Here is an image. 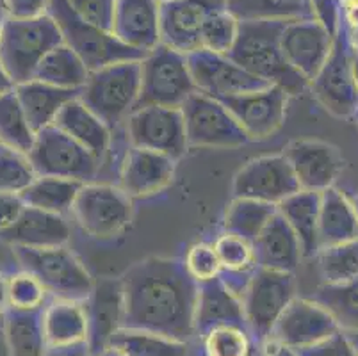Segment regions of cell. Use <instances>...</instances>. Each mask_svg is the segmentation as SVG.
Here are the masks:
<instances>
[{
  "instance_id": "cell-1",
  "label": "cell",
  "mask_w": 358,
  "mask_h": 356,
  "mask_svg": "<svg viewBox=\"0 0 358 356\" xmlns=\"http://www.w3.org/2000/svg\"><path fill=\"white\" fill-rule=\"evenodd\" d=\"M123 328L145 329L189 342L194 332L198 283L184 262L150 257L122 276Z\"/></svg>"
},
{
  "instance_id": "cell-2",
  "label": "cell",
  "mask_w": 358,
  "mask_h": 356,
  "mask_svg": "<svg viewBox=\"0 0 358 356\" xmlns=\"http://www.w3.org/2000/svg\"><path fill=\"white\" fill-rule=\"evenodd\" d=\"M285 24V20H239L237 39L227 57L253 77L269 86L282 87L289 97H296L310 90V83L287 63L282 52L280 36Z\"/></svg>"
},
{
  "instance_id": "cell-3",
  "label": "cell",
  "mask_w": 358,
  "mask_h": 356,
  "mask_svg": "<svg viewBox=\"0 0 358 356\" xmlns=\"http://www.w3.org/2000/svg\"><path fill=\"white\" fill-rule=\"evenodd\" d=\"M59 45L63 36L48 15L27 20L6 16L0 31V64L15 86L27 83L45 55Z\"/></svg>"
},
{
  "instance_id": "cell-4",
  "label": "cell",
  "mask_w": 358,
  "mask_h": 356,
  "mask_svg": "<svg viewBox=\"0 0 358 356\" xmlns=\"http://www.w3.org/2000/svg\"><path fill=\"white\" fill-rule=\"evenodd\" d=\"M139 90L141 61H123L90 71L79 98L113 130L134 111Z\"/></svg>"
},
{
  "instance_id": "cell-5",
  "label": "cell",
  "mask_w": 358,
  "mask_h": 356,
  "mask_svg": "<svg viewBox=\"0 0 358 356\" xmlns=\"http://www.w3.org/2000/svg\"><path fill=\"white\" fill-rule=\"evenodd\" d=\"M47 15L59 27L63 43L79 55L90 71L123 61H141L145 52L134 50L120 41L116 36L84 22L71 9L68 0H48Z\"/></svg>"
},
{
  "instance_id": "cell-6",
  "label": "cell",
  "mask_w": 358,
  "mask_h": 356,
  "mask_svg": "<svg viewBox=\"0 0 358 356\" xmlns=\"http://www.w3.org/2000/svg\"><path fill=\"white\" fill-rule=\"evenodd\" d=\"M13 251L22 269L40 280L55 299L86 301L95 285V280L68 248L13 246Z\"/></svg>"
},
{
  "instance_id": "cell-7",
  "label": "cell",
  "mask_w": 358,
  "mask_h": 356,
  "mask_svg": "<svg viewBox=\"0 0 358 356\" xmlns=\"http://www.w3.org/2000/svg\"><path fill=\"white\" fill-rule=\"evenodd\" d=\"M196 93L187 55L161 43L141 59V90L134 109L162 106L180 109Z\"/></svg>"
},
{
  "instance_id": "cell-8",
  "label": "cell",
  "mask_w": 358,
  "mask_h": 356,
  "mask_svg": "<svg viewBox=\"0 0 358 356\" xmlns=\"http://www.w3.org/2000/svg\"><path fill=\"white\" fill-rule=\"evenodd\" d=\"M27 159L36 176H55L79 184L95 180L102 162L55 125L36 132Z\"/></svg>"
},
{
  "instance_id": "cell-9",
  "label": "cell",
  "mask_w": 358,
  "mask_h": 356,
  "mask_svg": "<svg viewBox=\"0 0 358 356\" xmlns=\"http://www.w3.org/2000/svg\"><path fill=\"white\" fill-rule=\"evenodd\" d=\"M294 298L296 282L292 273L257 267L241 298L244 325L257 342L266 344L269 341L276 321Z\"/></svg>"
},
{
  "instance_id": "cell-10",
  "label": "cell",
  "mask_w": 358,
  "mask_h": 356,
  "mask_svg": "<svg viewBox=\"0 0 358 356\" xmlns=\"http://www.w3.org/2000/svg\"><path fill=\"white\" fill-rule=\"evenodd\" d=\"M73 218L90 237L115 239L132 221V201L122 187L107 184H83L71 207Z\"/></svg>"
},
{
  "instance_id": "cell-11",
  "label": "cell",
  "mask_w": 358,
  "mask_h": 356,
  "mask_svg": "<svg viewBox=\"0 0 358 356\" xmlns=\"http://www.w3.org/2000/svg\"><path fill=\"white\" fill-rule=\"evenodd\" d=\"M351 57H353V47H351L350 31L343 20L334 38L327 63L310 83V90L317 98V102L328 113L338 118H353L358 109V90L355 86Z\"/></svg>"
},
{
  "instance_id": "cell-12",
  "label": "cell",
  "mask_w": 358,
  "mask_h": 356,
  "mask_svg": "<svg viewBox=\"0 0 358 356\" xmlns=\"http://www.w3.org/2000/svg\"><path fill=\"white\" fill-rule=\"evenodd\" d=\"M180 111L189 146L237 148L250 141L232 113L209 94L196 91L185 100Z\"/></svg>"
},
{
  "instance_id": "cell-13",
  "label": "cell",
  "mask_w": 358,
  "mask_h": 356,
  "mask_svg": "<svg viewBox=\"0 0 358 356\" xmlns=\"http://www.w3.org/2000/svg\"><path fill=\"white\" fill-rule=\"evenodd\" d=\"M130 146L180 159L187 152L184 116L180 109L162 106L138 107L125 120Z\"/></svg>"
},
{
  "instance_id": "cell-14",
  "label": "cell",
  "mask_w": 358,
  "mask_h": 356,
  "mask_svg": "<svg viewBox=\"0 0 358 356\" xmlns=\"http://www.w3.org/2000/svg\"><path fill=\"white\" fill-rule=\"evenodd\" d=\"M337 332V321L323 305L312 298H294L276 321L268 342L298 353L321 344Z\"/></svg>"
},
{
  "instance_id": "cell-15",
  "label": "cell",
  "mask_w": 358,
  "mask_h": 356,
  "mask_svg": "<svg viewBox=\"0 0 358 356\" xmlns=\"http://www.w3.org/2000/svg\"><path fill=\"white\" fill-rule=\"evenodd\" d=\"M234 198H250L278 205L299 191V184L284 153L253 159L237 171L232 184Z\"/></svg>"
},
{
  "instance_id": "cell-16",
  "label": "cell",
  "mask_w": 358,
  "mask_h": 356,
  "mask_svg": "<svg viewBox=\"0 0 358 356\" xmlns=\"http://www.w3.org/2000/svg\"><path fill=\"white\" fill-rule=\"evenodd\" d=\"M187 64L196 91L209 94L216 100L252 93L269 86L268 83L253 77L244 68L234 63L227 55L214 54L203 48L187 54Z\"/></svg>"
},
{
  "instance_id": "cell-17",
  "label": "cell",
  "mask_w": 358,
  "mask_h": 356,
  "mask_svg": "<svg viewBox=\"0 0 358 356\" xmlns=\"http://www.w3.org/2000/svg\"><path fill=\"white\" fill-rule=\"evenodd\" d=\"M232 113L250 141H262L282 127L287 113L289 94L278 86L220 100Z\"/></svg>"
},
{
  "instance_id": "cell-18",
  "label": "cell",
  "mask_w": 358,
  "mask_h": 356,
  "mask_svg": "<svg viewBox=\"0 0 358 356\" xmlns=\"http://www.w3.org/2000/svg\"><path fill=\"white\" fill-rule=\"evenodd\" d=\"M227 9V0H173L161 4V43L182 54L200 50V34L210 15Z\"/></svg>"
},
{
  "instance_id": "cell-19",
  "label": "cell",
  "mask_w": 358,
  "mask_h": 356,
  "mask_svg": "<svg viewBox=\"0 0 358 356\" xmlns=\"http://www.w3.org/2000/svg\"><path fill=\"white\" fill-rule=\"evenodd\" d=\"M299 189L323 192L334 187L343 169V157L335 146L317 139H294L284 148Z\"/></svg>"
},
{
  "instance_id": "cell-20",
  "label": "cell",
  "mask_w": 358,
  "mask_h": 356,
  "mask_svg": "<svg viewBox=\"0 0 358 356\" xmlns=\"http://www.w3.org/2000/svg\"><path fill=\"white\" fill-rule=\"evenodd\" d=\"M334 45V36L317 20L287 22L280 36V47L287 63L312 83L327 63Z\"/></svg>"
},
{
  "instance_id": "cell-21",
  "label": "cell",
  "mask_w": 358,
  "mask_h": 356,
  "mask_svg": "<svg viewBox=\"0 0 358 356\" xmlns=\"http://www.w3.org/2000/svg\"><path fill=\"white\" fill-rule=\"evenodd\" d=\"M84 303L87 319V348L91 356L109 349L110 339L123 328L122 278H102L95 282Z\"/></svg>"
},
{
  "instance_id": "cell-22",
  "label": "cell",
  "mask_w": 358,
  "mask_h": 356,
  "mask_svg": "<svg viewBox=\"0 0 358 356\" xmlns=\"http://www.w3.org/2000/svg\"><path fill=\"white\" fill-rule=\"evenodd\" d=\"M113 36L139 52L161 45V4L157 0H116Z\"/></svg>"
},
{
  "instance_id": "cell-23",
  "label": "cell",
  "mask_w": 358,
  "mask_h": 356,
  "mask_svg": "<svg viewBox=\"0 0 358 356\" xmlns=\"http://www.w3.org/2000/svg\"><path fill=\"white\" fill-rule=\"evenodd\" d=\"M175 175V159L164 153L130 146L122 164V191L132 198H148L168 187Z\"/></svg>"
},
{
  "instance_id": "cell-24",
  "label": "cell",
  "mask_w": 358,
  "mask_h": 356,
  "mask_svg": "<svg viewBox=\"0 0 358 356\" xmlns=\"http://www.w3.org/2000/svg\"><path fill=\"white\" fill-rule=\"evenodd\" d=\"M0 239L11 246L54 248L70 241V227L59 214L25 205L20 218L8 230L0 232Z\"/></svg>"
},
{
  "instance_id": "cell-25",
  "label": "cell",
  "mask_w": 358,
  "mask_h": 356,
  "mask_svg": "<svg viewBox=\"0 0 358 356\" xmlns=\"http://www.w3.org/2000/svg\"><path fill=\"white\" fill-rule=\"evenodd\" d=\"M257 267L280 273H292L298 267L301 255L299 241L287 221L276 212L269 223L253 241Z\"/></svg>"
},
{
  "instance_id": "cell-26",
  "label": "cell",
  "mask_w": 358,
  "mask_h": 356,
  "mask_svg": "<svg viewBox=\"0 0 358 356\" xmlns=\"http://www.w3.org/2000/svg\"><path fill=\"white\" fill-rule=\"evenodd\" d=\"M220 325H244L241 298L230 292L220 278L198 283L194 332L201 337L207 329Z\"/></svg>"
},
{
  "instance_id": "cell-27",
  "label": "cell",
  "mask_w": 358,
  "mask_h": 356,
  "mask_svg": "<svg viewBox=\"0 0 358 356\" xmlns=\"http://www.w3.org/2000/svg\"><path fill=\"white\" fill-rule=\"evenodd\" d=\"M15 94L24 109L29 125L36 134L45 127H50L59 111L70 100L79 98L80 90H63L31 78L27 83L16 84Z\"/></svg>"
},
{
  "instance_id": "cell-28",
  "label": "cell",
  "mask_w": 358,
  "mask_h": 356,
  "mask_svg": "<svg viewBox=\"0 0 358 356\" xmlns=\"http://www.w3.org/2000/svg\"><path fill=\"white\" fill-rule=\"evenodd\" d=\"M52 125L61 129L71 139L90 150L99 161H102L109 150L110 129L93 111L84 106L80 98L70 100L55 116Z\"/></svg>"
},
{
  "instance_id": "cell-29",
  "label": "cell",
  "mask_w": 358,
  "mask_h": 356,
  "mask_svg": "<svg viewBox=\"0 0 358 356\" xmlns=\"http://www.w3.org/2000/svg\"><path fill=\"white\" fill-rule=\"evenodd\" d=\"M47 349L87 344V319L83 301L54 299L41 310Z\"/></svg>"
},
{
  "instance_id": "cell-30",
  "label": "cell",
  "mask_w": 358,
  "mask_h": 356,
  "mask_svg": "<svg viewBox=\"0 0 358 356\" xmlns=\"http://www.w3.org/2000/svg\"><path fill=\"white\" fill-rule=\"evenodd\" d=\"M358 237V215L353 201L338 189L321 192L319 204V250Z\"/></svg>"
},
{
  "instance_id": "cell-31",
  "label": "cell",
  "mask_w": 358,
  "mask_h": 356,
  "mask_svg": "<svg viewBox=\"0 0 358 356\" xmlns=\"http://www.w3.org/2000/svg\"><path fill=\"white\" fill-rule=\"evenodd\" d=\"M319 204L321 192L299 189L276 205L278 214L287 221L298 237L301 255L308 259L319 253Z\"/></svg>"
},
{
  "instance_id": "cell-32",
  "label": "cell",
  "mask_w": 358,
  "mask_h": 356,
  "mask_svg": "<svg viewBox=\"0 0 358 356\" xmlns=\"http://www.w3.org/2000/svg\"><path fill=\"white\" fill-rule=\"evenodd\" d=\"M90 70L66 45H59L48 52L34 71V80L63 90H83Z\"/></svg>"
},
{
  "instance_id": "cell-33",
  "label": "cell",
  "mask_w": 358,
  "mask_h": 356,
  "mask_svg": "<svg viewBox=\"0 0 358 356\" xmlns=\"http://www.w3.org/2000/svg\"><path fill=\"white\" fill-rule=\"evenodd\" d=\"M4 325L11 356L47 355L41 310L24 312V310L9 308L4 313Z\"/></svg>"
},
{
  "instance_id": "cell-34",
  "label": "cell",
  "mask_w": 358,
  "mask_h": 356,
  "mask_svg": "<svg viewBox=\"0 0 358 356\" xmlns=\"http://www.w3.org/2000/svg\"><path fill=\"white\" fill-rule=\"evenodd\" d=\"M109 349L120 356H187L189 344L145 329L122 328L110 339Z\"/></svg>"
},
{
  "instance_id": "cell-35",
  "label": "cell",
  "mask_w": 358,
  "mask_h": 356,
  "mask_svg": "<svg viewBox=\"0 0 358 356\" xmlns=\"http://www.w3.org/2000/svg\"><path fill=\"white\" fill-rule=\"evenodd\" d=\"M80 187L83 184L79 182L55 176H36V180L24 192H20V196L27 207L64 215L73 207Z\"/></svg>"
},
{
  "instance_id": "cell-36",
  "label": "cell",
  "mask_w": 358,
  "mask_h": 356,
  "mask_svg": "<svg viewBox=\"0 0 358 356\" xmlns=\"http://www.w3.org/2000/svg\"><path fill=\"white\" fill-rule=\"evenodd\" d=\"M276 212L278 208L273 204H264L250 198H234L224 214V232L253 243Z\"/></svg>"
},
{
  "instance_id": "cell-37",
  "label": "cell",
  "mask_w": 358,
  "mask_h": 356,
  "mask_svg": "<svg viewBox=\"0 0 358 356\" xmlns=\"http://www.w3.org/2000/svg\"><path fill=\"white\" fill-rule=\"evenodd\" d=\"M312 299L334 315L343 332L358 333V276L344 283H324Z\"/></svg>"
},
{
  "instance_id": "cell-38",
  "label": "cell",
  "mask_w": 358,
  "mask_h": 356,
  "mask_svg": "<svg viewBox=\"0 0 358 356\" xmlns=\"http://www.w3.org/2000/svg\"><path fill=\"white\" fill-rule=\"evenodd\" d=\"M227 8L239 20H315L310 0H227Z\"/></svg>"
},
{
  "instance_id": "cell-39",
  "label": "cell",
  "mask_w": 358,
  "mask_h": 356,
  "mask_svg": "<svg viewBox=\"0 0 358 356\" xmlns=\"http://www.w3.org/2000/svg\"><path fill=\"white\" fill-rule=\"evenodd\" d=\"M34 137V130L29 125L15 90L0 94V145L27 155Z\"/></svg>"
},
{
  "instance_id": "cell-40",
  "label": "cell",
  "mask_w": 358,
  "mask_h": 356,
  "mask_svg": "<svg viewBox=\"0 0 358 356\" xmlns=\"http://www.w3.org/2000/svg\"><path fill=\"white\" fill-rule=\"evenodd\" d=\"M315 257L324 283H344L358 276V237L323 248Z\"/></svg>"
},
{
  "instance_id": "cell-41",
  "label": "cell",
  "mask_w": 358,
  "mask_h": 356,
  "mask_svg": "<svg viewBox=\"0 0 358 356\" xmlns=\"http://www.w3.org/2000/svg\"><path fill=\"white\" fill-rule=\"evenodd\" d=\"M203 339L205 356H252V333L244 325H220L207 329Z\"/></svg>"
},
{
  "instance_id": "cell-42",
  "label": "cell",
  "mask_w": 358,
  "mask_h": 356,
  "mask_svg": "<svg viewBox=\"0 0 358 356\" xmlns=\"http://www.w3.org/2000/svg\"><path fill=\"white\" fill-rule=\"evenodd\" d=\"M239 31V18L227 9L216 11L207 18L200 34V47L214 54L227 55L232 50Z\"/></svg>"
},
{
  "instance_id": "cell-43",
  "label": "cell",
  "mask_w": 358,
  "mask_h": 356,
  "mask_svg": "<svg viewBox=\"0 0 358 356\" xmlns=\"http://www.w3.org/2000/svg\"><path fill=\"white\" fill-rule=\"evenodd\" d=\"M36 180L27 155L0 145V192H24Z\"/></svg>"
},
{
  "instance_id": "cell-44",
  "label": "cell",
  "mask_w": 358,
  "mask_h": 356,
  "mask_svg": "<svg viewBox=\"0 0 358 356\" xmlns=\"http://www.w3.org/2000/svg\"><path fill=\"white\" fill-rule=\"evenodd\" d=\"M6 289H8V305L13 310H43L47 301V290L41 285L40 280L34 278L31 273L22 269L20 273L11 274L6 278Z\"/></svg>"
},
{
  "instance_id": "cell-45",
  "label": "cell",
  "mask_w": 358,
  "mask_h": 356,
  "mask_svg": "<svg viewBox=\"0 0 358 356\" xmlns=\"http://www.w3.org/2000/svg\"><path fill=\"white\" fill-rule=\"evenodd\" d=\"M184 266L191 278L196 283L210 282L214 278H220L221 264L217 259V253L214 250V244L198 243L187 250L184 259Z\"/></svg>"
},
{
  "instance_id": "cell-46",
  "label": "cell",
  "mask_w": 358,
  "mask_h": 356,
  "mask_svg": "<svg viewBox=\"0 0 358 356\" xmlns=\"http://www.w3.org/2000/svg\"><path fill=\"white\" fill-rule=\"evenodd\" d=\"M77 16L93 27L113 34L116 0H68Z\"/></svg>"
},
{
  "instance_id": "cell-47",
  "label": "cell",
  "mask_w": 358,
  "mask_h": 356,
  "mask_svg": "<svg viewBox=\"0 0 358 356\" xmlns=\"http://www.w3.org/2000/svg\"><path fill=\"white\" fill-rule=\"evenodd\" d=\"M298 356H358V349L346 335V332H337L330 339L315 344L312 348L298 351Z\"/></svg>"
},
{
  "instance_id": "cell-48",
  "label": "cell",
  "mask_w": 358,
  "mask_h": 356,
  "mask_svg": "<svg viewBox=\"0 0 358 356\" xmlns=\"http://www.w3.org/2000/svg\"><path fill=\"white\" fill-rule=\"evenodd\" d=\"M310 6L314 18L335 38L343 24V0H310Z\"/></svg>"
},
{
  "instance_id": "cell-49",
  "label": "cell",
  "mask_w": 358,
  "mask_h": 356,
  "mask_svg": "<svg viewBox=\"0 0 358 356\" xmlns=\"http://www.w3.org/2000/svg\"><path fill=\"white\" fill-rule=\"evenodd\" d=\"M0 6L9 18L27 20L47 15L48 0H0Z\"/></svg>"
},
{
  "instance_id": "cell-50",
  "label": "cell",
  "mask_w": 358,
  "mask_h": 356,
  "mask_svg": "<svg viewBox=\"0 0 358 356\" xmlns=\"http://www.w3.org/2000/svg\"><path fill=\"white\" fill-rule=\"evenodd\" d=\"M25 208V201L15 192H0V232L8 230L20 218Z\"/></svg>"
},
{
  "instance_id": "cell-51",
  "label": "cell",
  "mask_w": 358,
  "mask_h": 356,
  "mask_svg": "<svg viewBox=\"0 0 358 356\" xmlns=\"http://www.w3.org/2000/svg\"><path fill=\"white\" fill-rule=\"evenodd\" d=\"M45 356H91L87 344H75V346H64V348H54L47 349Z\"/></svg>"
},
{
  "instance_id": "cell-52",
  "label": "cell",
  "mask_w": 358,
  "mask_h": 356,
  "mask_svg": "<svg viewBox=\"0 0 358 356\" xmlns=\"http://www.w3.org/2000/svg\"><path fill=\"white\" fill-rule=\"evenodd\" d=\"M0 356H11V353H9L8 333H6L4 315H2V318H0Z\"/></svg>"
},
{
  "instance_id": "cell-53",
  "label": "cell",
  "mask_w": 358,
  "mask_h": 356,
  "mask_svg": "<svg viewBox=\"0 0 358 356\" xmlns=\"http://www.w3.org/2000/svg\"><path fill=\"white\" fill-rule=\"evenodd\" d=\"M15 90V83L11 80V77L8 75V71L4 70V66L0 64V94L9 93V91Z\"/></svg>"
},
{
  "instance_id": "cell-54",
  "label": "cell",
  "mask_w": 358,
  "mask_h": 356,
  "mask_svg": "<svg viewBox=\"0 0 358 356\" xmlns=\"http://www.w3.org/2000/svg\"><path fill=\"white\" fill-rule=\"evenodd\" d=\"M9 310L8 305V289H6V278L0 274V318Z\"/></svg>"
},
{
  "instance_id": "cell-55",
  "label": "cell",
  "mask_w": 358,
  "mask_h": 356,
  "mask_svg": "<svg viewBox=\"0 0 358 356\" xmlns=\"http://www.w3.org/2000/svg\"><path fill=\"white\" fill-rule=\"evenodd\" d=\"M268 344H271V342H268ZM273 351H269L268 356H298V353L292 351V349H287V348H282V346H275L271 344Z\"/></svg>"
},
{
  "instance_id": "cell-56",
  "label": "cell",
  "mask_w": 358,
  "mask_h": 356,
  "mask_svg": "<svg viewBox=\"0 0 358 356\" xmlns=\"http://www.w3.org/2000/svg\"><path fill=\"white\" fill-rule=\"evenodd\" d=\"M351 70H353V78H355V86L358 90V54L353 52V57H351Z\"/></svg>"
},
{
  "instance_id": "cell-57",
  "label": "cell",
  "mask_w": 358,
  "mask_h": 356,
  "mask_svg": "<svg viewBox=\"0 0 358 356\" xmlns=\"http://www.w3.org/2000/svg\"><path fill=\"white\" fill-rule=\"evenodd\" d=\"M350 39H351V47H353V52H357L358 54V24H355V29H353V32L350 34Z\"/></svg>"
},
{
  "instance_id": "cell-58",
  "label": "cell",
  "mask_w": 358,
  "mask_h": 356,
  "mask_svg": "<svg viewBox=\"0 0 358 356\" xmlns=\"http://www.w3.org/2000/svg\"><path fill=\"white\" fill-rule=\"evenodd\" d=\"M96 356H120V355L115 351V349H106V351H102L100 355H96Z\"/></svg>"
},
{
  "instance_id": "cell-59",
  "label": "cell",
  "mask_w": 358,
  "mask_h": 356,
  "mask_svg": "<svg viewBox=\"0 0 358 356\" xmlns=\"http://www.w3.org/2000/svg\"><path fill=\"white\" fill-rule=\"evenodd\" d=\"M6 20V13L4 9H2V6H0V31H2V24H4Z\"/></svg>"
},
{
  "instance_id": "cell-60",
  "label": "cell",
  "mask_w": 358,
  "mask_h": 356,
  "mask_svg": "<svg viewBox=\"0 0 358 356\" xmlns=\"http://www.w3.org/2000/svg\"><path fill=\"white\" fill-rule=\"evenodd\" d=\"M353 201V205H355V211H357V215H358V194H357V198H355V200H351Z\"/></svg>"
},
{
  "instance_id": "cell-61",
  "label": "cell",
  "mask_w": 358,
  "mask_h": 356,
  "mask_svg": "<svg viewBox=\"0 0 358 356\" xmlns=\"http://www.w3.org/2000/svg\"><path fill=\"white\" fill-rule=\"evenodd\" d=\"M159 4H164V2H173V0H157Z\"/></svg>"
},
{
  "instance_id": "cell-62",
  "label": "cell",
  "mask_w": 358,
  "mask_h": 356,
  "mask_svg": "<svg viewBox=\"0 0 358 356\" xmlns=\"http://www.w3.org/2000/svg\"><path fill=\"white\" fill-rule=\"evenodd\" d=\"M355 120H357V125H358V109H357V113H355Z\"/></svg>"
}]
</instances>
